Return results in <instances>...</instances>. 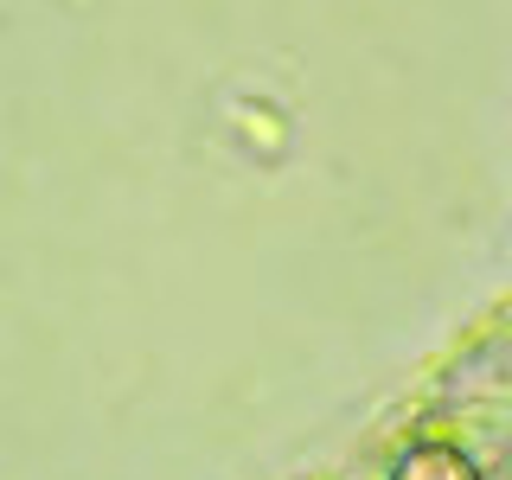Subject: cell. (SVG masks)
<instances>
[{
  "label": "cell",
  "instance_id": "obj_1",
  "mask_svg": "<svg viewBox=\"0 0 512 480\" xmlns=\"http://www.w3.org/2000/svg\"><path fill=\"white\" fill-rule=\"evenodd\" d=\"M391 480H480V468L455 442H416V448H404V461L391 468Z\"/></svg>",
  "mask_w": 512,
  "mask_h": 480
}]
</instances>
